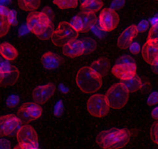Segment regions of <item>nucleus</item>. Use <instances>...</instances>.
<instances>
[{
	"label": "nucleus",
	"instance_id": "nucleus-23",
	"mask_svg": "<svg viewBox=\"0 0 158 149\" xmlns=\"http://www.w3.org/2000/svg\"><path fill=\"white\" fill-rule=\"evenodd\" d=\"M10 23L8 17L6 15L0 13V38L6 36L10 29Z\"/></svg>",
	"mask_w": 158,
	"mask_h": 149
},
{
	"label": "nucleus",
	"instance_id": "nucleus-20",
	"mask_svg": "<svg viewBox=\"0 0 158 149\" xmlns=\"http://www.w3.org/2000/svg\"><path fill=\"white\" fill-rule=\"evenodd\" d=\"M77 15L80 16L81 21H82L83 27H84V32H89V30H91V29L93 27L94 24L95 23V22L98 20L95 15L87 14V13H82V12L79 13Z\"/></svg>",
	"mask_w": 158,
	"mask_h": 149
},
{
	"label": "nucleus",
	"instance_id": "nucleus-31",
	"mask_svg": "<svg viewBox=\"0 0 158 149\" xmlns=\"http://www.w3.org/2000/svg\"><path fill=\"white\" fill-rule=\"evenodd\" d=\"M54 24L51 25L43 34L40 35V36H37V37L40 40H48L49 38H51V36H52L53 33L54 32Z\"/></svg>",
	"mask_w": 158,
	"mask_h": 149
},
{
	"label": "nucleus",
	"instance_id": "nucleus-22",
	"mask_svg": "<svg viewBox=\"0 0 158 149\" xmlns=\"http://www.w3.org/2000/svg\"><path fill=\"white\" fill-rule=\"evenodd\" d=\"M40 3L41 2L39 0H36V1L21 0V1H18V5H19V8L25 10V11L30 12V13L34 12V10H36L40 6Z\"/></svg>",
	"mask_w": 158,
	"mask_h": 149
},
{
	"label": "nucleus",
	"instance_id": "nucleus-9",
	"mask_svg": "<svg viewBox=\"0 0 158 149\" xmlns=\"http://www.w3.org/2000/svg\"><path fill=\"white\" fill-rule=\"evenodd\" d=\"M119 16L116 11L110 8H106L102 10L98 16V23L102 30L106 33L112 31L118 26Z\"/></svg>",
	"mask_w": 158,
	"mask_h": 149
},
{
	"label": "nucleus",
	"instance_id": "nucleus-24",
	"mask_svg": "<svg viewBox=\"0 0 158 149\" xmlns=\"http://www.w3.org/2000/svg\"><path fill=\"white\" fill-rule=\"evenodd\" d=\"M81 40H82L83 45H84L85 54H91V53L93 52L96 49L97 45L94 39L91 38L89 36H87V37H85Z\"/></svg>",
	"mask_w": 158,
	"mask_h": 149
},
{
	"label": "nucleus",
	"instance_id": "nucleus-7",
	"mask_svg": "<svg viewBox=\"0 0 158 149\" xmlns=\"http://www.w3.org/2000/svg\"><path fill=\"white\" fill-rule=\"evenodd\" d=\"M19 145L25 149H31L38 146V135L36 130L30 125H22L16 133Z\"/></svg>",
	"mask_w": 158,
	"mask_h": 149
},
{
	"label": "nucleus",
	"instance_id": "nucleus-18",
	"mask_svg": "<svg viewBox=\"0 0 158 149\" xmlns=\"http://www.w3.org/2000/svg\"><path fill=\"white\" fill-rule=\"evenodd\" d=\"M0 54L6 61H13L17 57V50L8 42H3L0 45Z\"/></svg>",
	"mask_w": 158,
	"mask_h": 149
},
{
	"label": "nucleus",
	"instance_id": "nucleus-11",
	"mask_svg": "<svg viewBox=\"0 0 158 149\" xmlns=\"http://www.w3.org/2000/svg\"><path fill=\"white\" fill-rule=\"evenodd\" d=\"M112 73L123 82L127 81L136 75V64L115 63L112 68Z\"/></svg>",
	"mask_w": 158,
	"mask_h": 149
},
{
	"label": "nucleus",
	"instance_id": "nucleus-37",
	"mask_svg": "<svg viewBox=\"0 0 158 149\" xmlns=\"http://www.w3.org/2000/svg\"><path fill=\"white\" fill-rule=\"evenodd\" d=\"M125 3L126 2L124 1H113V2H111L110 9L116 11V10H120L121 8H123Z\"/></svg>",
	"mask_w": 158,
	"mask_h": 149
},
{
	"label": "nucleus",
	"instance_id": "nucleus-30",
	"mask_svg": "<svg viewBox=\"0 0 158 149\" xmlns=\"http://www.w3.org/2000/svg\"><path fill=\"white\" fill-rule=\"evenodd\" d=\"M19 102V97L16 95H11L8 97L6 101V104L9 107L13 108L18 105Z\"/></svg>",
	"mask_w": 158,
	"mask_h": 149
},
{
	"label": "nucleus",
	"instance_id": "nucleus-35",
	"mask_svg": "<svg viewBox=\"0 0 158 149\" xmlns=\"http://www.w3.org/2000/svg\"><path fill=\"white\" fill-rule=\"evenodd\" d=\"M116 63H125V64H136L134 58L131 56L124 55L121 56L119 58L117 59Z\"/></svg>",
	"mask_w": 158,
	"mask_h": 149
},
{
	"label": "nucleus",
	"instance_id": "nucleus-36",
	"mask_svg": "<svg viewBox=\"0 0 158 149\" xmlns=\"http://www.w3.org/2000/svg\"><path fill=\"white\" fill-rule=\"evenodd\" d=\"M129 49L134 54H139L141 51L140 45H139V44L138 42H132V44L129 47Z\"/></svg>",
	"mask_w": 158,
	"mask_h": 149
},
{
	"label": "nucleus",
	"instance_id": "nucleus-17",
	"mask_svg": "<svg viewBox=\"0 0 158 149\" xmlns=\"http://www.w3.org/2000/svg\"><path fill=\"white\" fill-rule=\"evenodd\" d=\"M103 6V2L99 0H87L81 4V10L87 14L95 15Z\"/></svg>",
	"mask_w": 158,
	"mask_h": 149
},
{
	"label": "nucleus",
	"instance_id": "nucleus-16",
	"mask_svg": "<svg viewBox=\"0 0 158 149\" xmlns=\"http://www.w3.org/2000/svg\"><path fill=\"white\" fill-rule=\"evenodd\" d=\"M142 55L145 62L152 65L158 58V47L147 41L142 48Z\"/></svg>",
	"mask_w": 158,
	"mask_h": 149
},
{
	"label": "nucleus",
	"instance_id": "nucleus-25",
	"mask_svg": "<svg viewBox=\"0 0 158 149\" xmlns=\"http://www.w3.org/2000/svg\"><path fill=\"white\" fill-rule=\"evenodd\" d=\"M60 9H73L77 6V0H55L53 2Z\"/></svg>",
	"mask_w": 158,
	"mask_h": 149
},
{
	"label": "nucleus",
	"instance_id": "nucleus-1",
	"mask_svg": "<svg viewBox=\"0 0 158 149\" xmlns=\"http://www.w3.org/2000/svg\"><path fill=\"white\" fill-rule=\"evenodd\" d=\"M131 135L127 129H110L100 132L96 142L102 149H121L128 144Z\"/></svg>",
	"mask_w": 158,
	"mask_h": 149
},
{
	"label": "nucleus",
	"instance_id": "nucleus-8",
	"mask_svg": "<svg viewBox=\"0 0 158 149\" xmlns=\"http://www.w3.org/2000/svg\"><path fill=\"white\" fill-rule=\"evenodd\" d=\"M22 127V121L19 117L8 114L0 117V138L13 136Z\"/></svg>",
	"mask_w": 158,
	"mask_h": 149
},
{
	"label": "nucleus",
	"instance_id": "nucleus-13",
	"mask_svg": "<svg viewBox=\"0 0 158 149\" xmlns=\"http://www.w3.org/2000/svg\"><path fill=\"white\" fill-rule=\"evenodd\" d=\"M137 34L138 31L136 29V25L133 24L130 26L119 35L117 40V46L123 50L129 48L130 45L132 44V41L137 36Z\"/></svg>",
	"mask_w": 158,
	"mask_h": 149
},
{
	"label": "nucleus",
	"instance_id": "nucleus-28",
	"mask_svg": "<svg viewBox=\"0 0 158 149\" xmlns=\"http://www.w3.org/2000/svg\"><path fill=\"white\" fill-rule=\"evenodd\" d=\"M150 138L153 142L158 144V121L153 123L150 127Z\"/></svg>",
	"mask_w": 158,
	"mask_h": 149
},
{
	"label": "nucleus",
	"instance_id": "nucleus-5",
	"mask_svg": "<svg viewBox=\"0 0 158 149\" xmlns=\"http://www.w3.org/2000/svg\"><path fill=\"white\" fill-rule=\"evenodd\" d=\"M77 36L78 32L71 27L70 23L64 21L58 24L51 39L54 45L63 47L71 40L77 39Z\"/></svg>",
	"mask_w": 158,
	"mask_h": 149
},
{
	"label": "nucleus",
	"instance_id": "nucleus-29",
	"mask_svg": "<svg viewBox=\"0 0 158 149\" xmlns=\"http://www.w3.org/2000/svg\"><path fill=\"white\" fill-rule=\"evenodd\" d=\"M64 102L62 100H59L57 102V103L54 106V113L56 117H60L64 113Z\"/></svg>",
	"mask_w": 158,
	"mask_h": 149
},
{
	"label": "nucleus",
	"instance_id": "nucleus-38",
	"mask_svg": "<svg viewBox=\"0 0 158 149\" xmlns=\"http://www.w3.org/2000/svg\"><path fill=\"white\" fill-rule=\"evenodd\" d=\"M11 143L6 139L1 138L0 139V149H11Z\"/></svg>",
	"mask_w": 158,
	"mask_h": 149
},
{
	"label": "nucleus",
	"instance_id": "nucleus-4",
	"mask_svg": "<svg viewBox=\"0 0 158 149\" xmlns=\"http://www.w3.org/2000/svg\"><path fill=\"white\" fill-rule=\"evenodd\" d=\"M51 25L53 22L43 11L31 12L27 17V27L29 31L36 36L43 34Z\"/></svg>",
	"mask_w": 158,
	"mask_h": 149
},
{
	"label": "nucleus",
	"instance_id": "nucleus-15",
	"mask_svg": "<svg viewBox=\"0 0 158 149\" xmlns=\"http://www.w3.org/2000/svg\"><path fill=\"white\" fill-rule=\"evenodd\" d=\"M41 63L45 69L54 70L61 65L62 58L58 54L49 51L42 56Z\"/></svg>",
	"mask_w": 158,
	"mask_h": 149
},
{
	"label": "nucleus",
	"instance_id": "nucleus-34",
	"mask_svg": "<svg viewBox=\"0 0 158 149\" xmlns=\"http://www.w3.org/2000/svg\"><path fill=\"white\" fill-rule=\"evenodd\" d=\"M147 104L149 106H153L158 103V92H152L147 98Z\"/></svg>",
	"mask_w": 158,
	"mask_h": 149
},
{
	"label": "nucleus",
	"instance_id": "nucleus-43",
	"mask_svg": "<svg viewBox=\"0 0 158 149\" xmlns=\"http://www.w3.org/2000/svg\"><path fill=\"white\" fill-rule=\"evenodd\" d=\"M4 77H5V75H4V73H3V71H2L1 67H0V84H2V83L3 82Z\"/></svg>",
	"mask_w": 158,
	"mask_h": 149
},
{
	"label": "nucleus",
	"instance_id": "nucleus-19",
	"mask_svg": "<svg viewBox=\"0 0 158 149\" xmlns=\"http://www.w3.org/2000/svg\"><path fill=\"white\" fill-rule=\"evenodd\" d=\"M91 67L102 78L106 76L109 72L110 69V63L106 57H100L98 60L95 61L91 65Z\"/></svg>",
	"mask_w": 158,
	"mask_h": 149
},
{
	"label": "nucleus",
	"instance_id": "nucleus-32",
	"mask_svg": "<svg viewBox=\"0 0 158 149\" xmlns=\"http://www.w3.org/2000/svg\"><path fill=\"white\" fill-rule=\"evenodd\" d=\"M91 30H92V31L93 32L96 36H98V37H102V36L105 35V33H106V32H104L102 30L101 27H100L99 25V23H98V20L95 22V23L94 24L93 27H92Z\"/></svg>",
	"mask_w": 158,
	"mask_h": 149
},
{
	"label": "nucleus",
	"instance_id": "nucleus-42",
	"mask_svg": "<svg viewBox=\"0 0 158 149\" xmlns=\"http://www.w3.org/2000/svg\"><path fill=\"white\" fill-rule=\"evenodd\" d=\"M150 23H151L152 24V27H153V26H158V15H156L154 17L152 18V19H150Z\"/></svg>",
	"mask_w": 158,
	"mask_h": 149
},
{
	"label": "nucleus",
	"instance_id": "nucleus-27",
	"mask_svg": "<svg viewBox=\"0 0 158 149\" xmlns=\"http://www.w3.org/2000/svg\"><path fill=\"white\" fill-rule=\"evenodd\" d=\"M70 24L77 32H84V27H83L82 21H81V19L77 14L72 18L71 21L70 22Z\"/></svg>",
	"mask_w": 158,
	"mask_h": 149
},
{
	"label": "nucleus",
	"instance_id": "nucleus-14",
	"mask_svg": "<svg viewBox=\"0 0 158 149\" xmlns=\"http://www.w3.org/2000/svg\"><path fill=\"white\" fill-rule=\"evenodd\" d=\"M63 54L68 57H77L85 54V48L81 40L76 39L63 46Z\"/></svg>",
	"mask_w": 158,
	"mask_h": 149
},
{
	"label": "nucleus",
	"instance_id": "nucleus-46",
	"mask_svg": "<svg viewBox=\"0 0 158 149\" xmlns=\"http://www.w3.org/2000/svg\"><path fill=\"white\" fill-rule=\"evenodd\" d=\"M31 149H40L39 147H33V148H31Z\"/></svg>",
	"mask_w": 158,
	"mask_h": 149
},
{
	"label": "nucleus",
	"instance_id": "nucleus-44",
	"mask_svg": "<svg viewBox=\"0 0 158 149\" xmlns=\"http://www.w3.org/2000/svg\"><path fill=\"white\" fill-rule=\"evenodd\" d=\"M60 91H62L63 92H68V88H66V86H64V85H60Z\"/></svg>",
	"mask_w": 158,
	"mask_h": 149
},
{
	"label": "nucleus",
	"instance_id": "nucleus-6",
	"mask_svg": "<svg viewBox=\"0 0 158 149\" xmlns=\"http://www.w3.org/2000/svg\"><path fill=\"white\" fill-rule=\"evenodd\" d=\"M109 108L106 96L102 94H94L88 100V111L95 117H103L106 116L109 113Z\"/></svg>",
	"mask_w": 158,
	"mask_h": 149
},
{
	"label": "nucleus",
	"instance_id": "nucleus-2",
	"mask_svg": "<svg viewBox=\"0 0 158 149\" xmlns=\"http://www.w3.org/2000/svg\"><path fill=\"white\" fill-rule=\"evenodd\" d=\"M102 76L91 66H85L78 70L76 75V84L81 92L94 93L102 85Z\"/></svg>",
	"mask_w": 158,
	"mask_h": 149
},
{
	"label": "nucleus",
	"instance_id": "nucleus-41",
	"mask_svg": "<svg viewBox=\"0 0 158 149\" xmlns=\"http://www.w3.org/2000/svg\"><path fill=\"white\" fill-rule=\"evenodd\" d=\"M151 66L153 72H155L156 74H158V58L155 61V62L151 65Z\"/></svg>",
	"mask_w": 158,
	"mask_h": 149
},
{
	"label": "nucleus",
	"instance_id": "nucleus-40",
	"mask_svg": "<svg viewBox=\"0 0 158 149\" xmlns=\"http://www.w3.org/2000/svg\"><path fill=\"white\" fill-rule=\"evenodd\" d=\"M151 115H152V117H153V119L157 120L158 121V106L153 108V110H152Z\"/></svg>",
	"mask_w": 158,
	"mask_h": 149
},
{
	"label": "nucleus",
	"instance_id": "nucleus-45",
	"mask_svg": "<svg viewBox=\"0 0 158 149\" xmlns=\"http://www.w3.org/2000/svg\"><path fill=\"white\" fill-rule=\"evenodd\" d=\"M13 149H25V148H24V147H23L22 146H20V145H19V144H18V145L16 146V147H15Z\"/></svg>",
	"mask_w": 158,
	"mask_h": 149
},
{
	"label": "nucleus",
	"instance_id": "nucleus-12",
	"mask_svg": "<svg viewBox=\"0 0 158 149\" xmlns=\"http://www.w3.org/2000/svg\"><path fill=\"white\" fill-rule=\"evenodd\" d=\"M55 92V85L53 83L38 86L33 89V101L37 104H44L48 102Z\"/></svg>",
	"mask_w": 158,
	"mask_h": 149
},
{
	"label": "nucleus",
	"instance_id": "nucleus-10",
	"mask_svg": "<svg viewBox=\"0 0 158 149\" xmlns=\"http://www.w3.org/2000/svg\"><path fill=\"white\" fill-rule=\"evenodd\" d=\"M43 109L36 103H26L19 107L18 116L21 121L30 122L36 121L42 116Z\"/></svg>",
	"mask_w": 158,
	"mask_h": 149
},
{
	"label": "nucleus",
	"instance_id": "nucleus-3",
	"mask_svg": "<svg viewBox=\"0 0 158 149\" xmlns=\"http://www.w3.org/2000/svg\"><path fill=\"white\" fill-rule=\"evenodd\" d=\"M105 96L109 107L115 109H122L128 102L130 92L122 82L109 88Z\"/></svg>",
	"mask_w": 158,
	"mask_h": 149
},
{
	"label": "nucleus",
	"instance_id": "nucleus-26",
	"mask_svg": "<svg viewBox=\"0 0 158 149\" xmlns=\"http://www.w3.org/2000/svg\"><path fill=\"white\" fill-rule=\"evenodd\" d=\"M147 41L158 47V26H153L150 28Z\"/></svg>",
	"mask_w": 158,
	"mask_h": 149
},
{
	"label": "nucleus",
	"instance_id": "nucleus-33",
	"mask_svg": "<svg viewBox=\"0 0 158 149\" xmlns=\"http://www.w3.org/2000/svg\"><path fill=\"white\" fill-rule=\"evenodd\" d=\"M149 25H150V23H149L148 20H146V19L141 20L136 25V29H137L138 33H144V32L147 31L149 28Z\"/></svg>",
	"mask_w": 158,
	"mask_h": 149
},
{
	"label": "nucleus",
	"instance_id": "nucleus-39",
	"mask_svg": "<svg viewBox=\"0 0 158 149\" xmlns=\"http://www.w3.org/2000/svg\"><path fill=\"white\" fill-rule=\"evenodd\" d=\"M43 12L45 13V14H47V16L51 19V21H53V19H54V11H53L49 6L45 7V8L43 10Z\"/></svg>",
	"mask_w": 158,
	"mask_h": 149
},
{
	"label": "nucleus",
	"instance_id": "nucleus-21",
	"mask_svg": "<svg viewBox=\"0 0 158 149\" xmlns=\"http://www.w3.org/2000/svg\"><path fill=\"white\" fill-rule=\"evenodd\" d=\"M123 83L124 85L127 86V89L129 90L130 93L139 90V89H140L143 86L142 80H141L140 79H139V77H138L137 75H135L134 77H133V78L127 80V81H123Z\"/></svg>",
	"mask_w": 158,
	"mask_h": 149
}]
</instances>
